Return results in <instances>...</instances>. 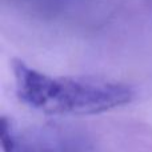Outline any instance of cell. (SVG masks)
Returning <instances> with one entry per match:
<instances>
[{"label":"cell","mask_w":152,"mask_h":152,"mask_svg":"<svg viewBox=\"0 0 152 152\" xmlns=\"http://www.w3.org/2000/svg\"><path fill=\"white\" fill-rule=\"evenodd\" d=\"M12 72L18 99L48 115H95L123 107L135 97V89L126 83L51 76L19 59L12 61Z\"/></svg>","instance_id":"obj_1"},{"label":"cell","mask_w":152,"mask_h":152,"mask_svg":"<svg viewBox=\"0 0 152 152\" xmlns=\"http://www.w3.org/2000/svg\"><path fill=\"white\" fill-rule=\"evenodd\" d=\"M3 152H92V140L84 131L61 124L18 126L10 118L0 119Z\"/></svg>","instance_id":"obj_2"}]
</instances>
